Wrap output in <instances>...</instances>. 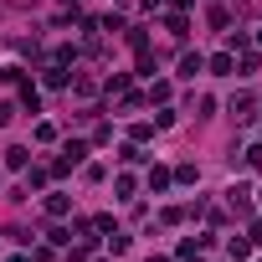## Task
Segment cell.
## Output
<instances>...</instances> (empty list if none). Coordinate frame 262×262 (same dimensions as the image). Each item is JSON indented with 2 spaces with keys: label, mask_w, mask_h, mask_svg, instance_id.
<instances>
[{
  "label": "cell",
  "mask_w": 262,
  "mask_h": 262,
  "mask_svg": "<svg viewBox=\"0 0 262 262\" xmlns=\"http://www.w3.org/2000/svg\"><path fill=\"white\" fill-rule=\"evenodd\" d=\"M201 67H206V62H201V57H195V52H190V57H180V77H195V72H201Z\"/></svg>",
  "instance_id": "6da1fadb"
},
{
  "label": "cell",
  "mask_w": 262,
  "mask_h": 262,
  "mask_svg": "<svg viewBox=\"0 0 262 262\" xmlns=\"http://www.w3.org/2000/svg\"><path fill=\"white\" fill-rule=\"evenodd\" d=\"M231 67H236V62H231V57H226V52H221V57H211V72H216V77H226V72H231Z\"/></svg>",
  "instance_id": "7a4b0ae2"
},
{
  "label": "cell",
  "mask_w": 262,
  "mask_h": 262,
  "mask_svg": "<svg viewBox=\"0 0 262 262\" xmlns=\"http://www.w3.org/2000/svg\"><path fill=\"white\" fill-rule=\"evenodd\" d=\"M170 180H175V175H170V170H149V190H165V185H170Z\"/></svg>",
  "instance_id": "3957f363"
},
{
  "label": "cell",
  "mask_w": 262,
  "mask_h": 262,
  "mask_svg": "<svg viewBox=\"0 0 262 262\" xmlns=\"http://www.w3.org/2000/svg\"><path fill=\"white\" fill-rule=\"evenodd\" d=\"M47 211H52V216H67V211H72V201H67V195H52V201H47Z\"/></svg>",
  "instance_id": "277c9868"
},
{
  "label": "cell",
  "mask_w": 262,
  "mask_h": 262,
  "mask_svg": "<svg viewBox=\"0 0 262 262\" xmlns=\"http://www.w3.org/2000/svg\"><path fill=\"white\" fill-rule=\"evenodd\" d=\"M247 165H252V170H262V144H252V149H247Z\"/></svg>",
  "instance_id": "5b68a950"
},
{
  "label": "cell",
  "mask_w": 262,
  "mask_h": 262,
  "mask_svg": "<svg viewBox=\"0 0 262 262\" xmlns=\"http://www.w3.org/2000/svg\"><path fill=\"white\" fill-rule=\"evenodd\" d=\"M149 262H165V257H149Z\"/></svg>",
  "instance_id": "8992f818"
}]
</instances>
